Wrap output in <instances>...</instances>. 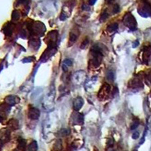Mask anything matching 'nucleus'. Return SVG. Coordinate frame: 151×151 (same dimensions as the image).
Segmentation results:
<instances>
[{
	"label": "nucleus",
	"mask_w": 151,
	"mask_h": 151,
	"mask_svg": "<svg viewBox=\"0 0 151 151\" xmlns=\"http://www.w3.org/2000/svg\"><path fill=\"white\" fill-rule=\"evenodd\" d=\"M21 13L19 10L15 9L12 12V21L14 22L19 21L21 17Z\"/></svg>",
	"instance_id": "nucleus-20"
},
{
	"label": "nucleus",
	"mask_w": 151,
	"mask_h": 151,
	"mask_svg": "<svg viewBox=\"0 0 151 151\" xmlns=\"http://www.w3.org/2000/svg\"><path fill=\"white\" fill-rule=\"evenodd\" d=\"M26 27L28 32L29 38L42 37L46 32V27L43 23L40 21L33 20L27 21L26 23Z\"/></svg>",
	"instance_id": "nucleus-2"
},
{
	"label": "nucleus",
	"mask_w": 151,
	"mask_h": 151,
	"mask_svg": "<svg viewBox=\"0 0 151 151\" xmlns=\"http://www.w3.org/2000/svg\"><path fill=\"white\" fill-rule=\"evenodd\" d=\"M89 55L88 68L90 70L99 68L101 65L104 56L102 48L98 45H94L90 49Z\"/></svg>",
	"instance_id": "nucleus-1"
},
{
	"label": "nucleus",
	"mask_w": 151,
	"mask_h": 151,
	"mask_svg": "<svg viewBox=\"0 0 151 151\" xmlns=\"http://www.w3.org/2000/svg\"><path fill=\"white\" fill-rule=\"evenodd\" d=\"M37 143L35 141H33L27 146L25 151H37Z\"/></svg>",
	"instance_id": "nucleus-21"
},
{
	"label": "nucleus",
	"mask_w": 151,
	"mask_h": 151,
	"mask_svg": "<svg viewBox=\"0 0 151 151\" xmlns=\"http://www.w3.org/2000/svg\"><path fill=\"white\" fill-rule=\"evenodd\" d=\"M139 121L137 120H135L132 123V124L131 125V129H135L136 128H137V127L139 126Z\"/></svg>",
	"instance_id": "nucleus-28"
},
{
	"label": "nucleus",
	"mask_w": 151,
	"mask_h": 151,
	"mask_svg": "<svg viewBox=\"0 0 151 151\" xmlns=\"http://www.w3.org/2000/svg\"><path fill=\"white\" fill-rule=\"evenodd\" d=\"M59 35V32L57 30H52L47 33L44 39L47 47H57Z\"/></svg>",
	"instance_id": "nucleus-3"
},
{
	"label": "nucleus",
	"mask_w": 151,
	"mask_h": 151,
	"mask_svg": "<svg viewBox=\"0 0 151 151\" xmlns=\"http://www.w3.org/2000/svg\"><path fill=\"white\" fill-rule=\"evenodd\" d=\"M20 101L21 99L18 96L14 95H8L4 99V103L11 107L19 104Z\"/></svg>",
	"instance_id": "nucleus-12"
},
{
	"label": "nucleus",
	"mask_w": 151,
	"mask_h": 151,
	"mask_svg": "<svg viewBox=\"0 0 151 151\" xmlns=\"http://www.w3.org/2000/svg\"><path fill=\"white\" fill-rule=\"evenodd\" d=\"M72 121L75 125H82L84 123L83 114L76 112L72 116Z\"/></svg>",
	"instance_id": "nucleus-11"
},
{
	"label": "nucleus",
	"mask_w": 151,
	"mask_h": 151,
	"mask_svg": "<svg viewBox=\"0 0 151 151\" xmlns=\"http://www.w3.org/2000/svg\"><path fill=\"white\" fill-rule=\"evenodd\" d=\"M29 38L28 41L29 47L34 51H37L38 50L41 45L40 38L37 37H31Z\"/></svg>",
	"instance_id": "nucleus-10"
},
{
	"label": "nucleus",
	"mask_w": 151,
	"mask_h": 151,
	"mask_svg": "<svg viewBox=\"0 0 151 151\" xmlns=\"http://www.w3.org/2000/svg\"><path fill=\"white\" fill-rule=\"evenodd\" d=\"M139 134L137 132H136L132 134V138L134 139H136L139 137Z\"/></svg>",
	"instance_id": "nucleus-30"
},
{
	"label": "nucleus",
	"mask_w": 151,
	"mask_h": 151,
	"mask_svg": "<svg viewBox=\"0 0 151 151\" xmlns=\"http://www.w3.org/2000/svg\"><path fill=\"white\" fill-rule=\"evenodd\" d=\"M63 64L67 66V67H71L73 65V61H72V60L69 59H66L64 60L63 61Z\"/></svg>",
	"instance_id": "nucleus-27"
},
{
	"label": "nucleus",
	"mask_w": 151,
	"mask_h": 151,
	"mask_svg": "<svg viewBox=\"0 0 151 151\" xmlns=\"http://www.w3.org/2000/svg\"><path fill=\"white\" fill-rule=\"evenodd\" d=\"M71 131L69 129H61L58 132L59 135L61 137L67 136L70 134Z\"/></svg>",
	"instance_id": "nucleus-23"
},
{
	"label": "nucleus",
	"mask_w": 151,
	"mask_h": 151,
	"mask_svg": "<svg viewBox=\"0 0 151 151\" xmlns=\"http://www.w3.org/2000/svg\"><path fill=\"white\" fill-rule=\"evenodd\" d=\"M129 86L132 89H137L142 87L143 84L140 76H137L131 80L129 82Z\"/></svg>",
	"instance_id": "nucleus-13"
},
{
	"label": "nucleus",
	"mask_w": 151,
	"mask_h": 151,
	"mask_svg": "<svg viewBox=\"0 0 151 151\" xmlns=\"http://www.w3.org/2000/svg\"><path fill=\"white\" fill-rule=\"evenodd\" d=\"M124 22L125 26L132 30H134L137 27V22L134 16L130 13L126 14L124 17Z\"/></svg>",
	"instance_id": "nucleus-7"
},
{
	"label": "nucleus",
	"mask_w": 151,
	"mask_h": 151,
	"mask_svg": "<svg viewBox=\"0 0 151 151\" xmlns=\"http://www.w3.org/2000/svg\"><path fill=\"white\" fill-rule=\"evenodd\" d=\"M2 135H1V143L6 142H8L10 139V130L9 129L5 130L1 132Z\"/></svg>",
	"instance_id": "nucleus-19"
},
{
	"label": "nucleus",
	"mask_w": 151,
	"mask_h": 151,
	"mask_svg": "<svg viewBox=\"0 0 151 151\" xmlns=\"http://www.w3.org/2000/svg\"><path fill=\"white\" fill-rule=\"evenodd\" d=\"M16 27V25L13 22H8L4 24L1 31L6 37L10 38L13 35Z\"/></svg>",
	"instance_id": "nucleus-6"
},
{
	"label": "nucleus",
	"mask_w": 151,
	"mask_h": 151,
	"mask_svg": "<svg viewBox=\"0 0 151 151\" xmlns=\"http://www.w3.org/2000/svg\"><path fill=\"white\" fill-rule=\"evenodd\" d=\"M106 151H117L113 148V146H107Z\"/></svg>",
	"instance_id": "nucleus-33"
},
{
	"label": "nucleus",
	"mask_w": 151,
	"mask_h": 151,
	"mask_svg": "<svg viewBox=\"0 0 151 151\" xmlns=\"http://www.w3.org/2000/svg\"><path fill=\"white\" fill-rule=\"evenodd\" d=\"M57 51V47H47L40 56V63H45L47 62L51 57L56 54Z\"/></svg>",
	"instance_id": "nucleus-5"
},
{
	"label": "nucleus",
	"mask_w": 151,
	"mask_h": 151,
	"mask_svg": "<svg viewBox=\"0 0 151 151\" xmlns=\"http://www.w3.org/2000/svg\"><path fill=\"white\" fill-rule=\"evenodd\" d=\"M54 150L55 151H61L63 148L62 142L61 139H58L56 141L53 146Z\"/></svg>",
	"instance_id": "nucleus-22"
},
{
	"label": "nucleus",
	"mask_w": 151,
	"mask_h": 151,
	"mask_svg": "<svg viewBox=\"0 0 151 151\" xmlns=\"http://www.w3.org/2000/svg\"><path fill=\"white\" fill-rule=\"evenodd\" d=\"M27 141L23 138H21V137L18 138V149L19 150H21V151H25L27 147Z\"/></svg>",
	"instance_id": "nucleus-18"
},
{
	"label": "nucleus",
	"mask_w": 151,
	"mask_h": 151,
	"mask_svg": "<svg viewBox=\"0 0 151 151\" xmlns=\"http://www.w3.org/2000/svg\"><path fill=\"white\" fill-rule=\"evenodd\" d=\"M62 69L64 72H67L68 71V67L67 66L63 64L62 65Z\"/></svg>",
	"instance_id": "nucleus-31"
},
{
	"label": "nucleus",
	"mask_w": 151,
	"mask_h": 151,
	"mask_svg": "<svg viewBox=\"0 0 151 151\" xmlns=\"http://www.w3.org/2000/svg\"><path fill=\"white\" fill-rule=\"evenodd\" d=\"M142 60L145 64H148L151 60V46L150 45L144 46L141 51Z\"/></svg>",
	"instance_id": "nucleus-8"
},
{
	"label": "nucleus",
	"mask_w": 151,
	"mask_h": 151,
	"mask_svg": "<svg viewBox=\"0 0 151 151\" xmlns=\"http://www.w3.org/2000/svg\"><path fill=\"white\" fill-rule=\"evenodd\" d=\"M35 56H28V57H25L22 60V62L23 63H32L33 61H35Z\"/></svg>",
	"instance_id": "nucleus-24"
},
{
	"label": "nucleus",
	"mask_w": 151,
	"mask_h": 151,
	"mask_svg": "<svg viewBox=\"0 0 151 151\" xmlns=\"http://www.w3.org/2000/svg\"><path fill=\"white\" fill-rule=\"evenodd\" d=\"M89 43V39L87 37H86L83 40V41L81 43V45H80V48L81 49L84 50L86 48L87 46L88 45Z\"/></svg>",
	"instance_id": "nucleus-25"
},
{
	"label": "nucleus",
	"mask_w": 151,
	"mask_h": 151,
	"mask_svg": "<svg viewBox=\"0 0 151 151\" xmlns=\"http://www.w3.org/2000/svg\"><path fill=\"white\" fill-rule=\"evenodd\" d=\"M79 29L76 28H73L71 30L69 33V40L68 41V47L73 46L78 39L80 35Z\"/></svg>",
	"instance_id": "nucleus-9"
},
{
	"label": "nucleus",
	"mask_w": 151,
	"mask_h": 151,
	"mask_svg": "<svg viewBox=\"0 0 151 151\" xmlns=\"http://www.w3.org/2000/svg\"><path fill=\"white\" fill-rule=\"evenodd\" d=\"M40 116L39 109L35 107H31L29 109L28 117L32 120H37Z\"/></svg>",
	"instance_id": "nucleus-14"
},
{
	"label": "nucleus",
	"mask_w": 151,
	"mask_h": 151,
	"mask_svg": "<svg viewBox=\"0 0 151 151\" xmlns=\"http://www.w3.org/2000/svg\"><path fill=\"white\" fill-rule=\"evenodd\" d=\"M86 74L83 71L78 70L76 72L73 76L74 81L78 83H81L84 81Z\"/></svg>",
	"instance_id": "nucleus-16"
},
{
	"label": "nucleus",
	"mask_w": 151,
	"mask_h": 151,
	"mask_svg": "<svg viewBox=\"0 0 151 151\" xmlns=\"http://www.w3.org/2000/svg\"><path fill=\"white\" fill-rule=\"evenodd\" d=\"M111 87L109 84L104 83L99 89L98 93V98L100 101H105L109 97Z\"/></svg>",
	"instance_id": "nucleus-4"
},
{
	"label": "nucleus",
	"mask_w": 151,
	"mask_h": 151,
	"mask_svg": "<svg viewBox=\"0 0 151 151\" xmlns=\"http://www.w3.org/2000/svg\"><path fill=\"white\" fill-rule=\"evenodd\" d=\"M144 78H145L146 82L151 86V70H149L145 74Z\"/></svg>",
	"instance_id": "nucleus-26"
},
{
	"label": "nucleus",
	"mask_w": 151,
	"mask_h": 151,
	"mask_svg": "<svg viewBox=\"0 0 151 151\" xmlns=\"http://www.w3.org/2000/svg\"><path fill=\"white\" fill-rule=\"evenodd\" d=\"M67 16H66L64 13L61 12V13L60 14L59 18H60V20L61 21H65L66 19H67Z\"/></svg>",
	"instance_id": "nucleus-29"
},
{
	"label": "nucleus",
	"mask_w": 151,
	"mask_h": 151,
	"mask_svg": "<svg viewBox=\"0 0 151 151\" xmlns=\"http://www.w3.org/2000/svg\"><path fill=\"white\" fill-rule=\"evenodd\" d=\"M96 1H88V3H89V5H91V6H93V5H94L95 4V2H96Z\"/></svg>",
	"instance_id": "nucleus-34"
},
{
	"label": "nucleus",
	"mask_w": 151,
	"mask_h": 151,
	"mask_svg": "<svg viewBox=\"0 0 151 151\" xmlns=\"http://www.w3.org/2000/svg\"><path fill=\"white\" fill-rule=\"evenodd\" d=\"M84 100L81 96H77L73 100V109L76 112L79 111L84 104Z\"/></svg>",
	"instance_id": "nucleus-15"
},
{
	"label": "nucleus",
	"mask_w": 151,
	"mask_h": 151,
	"mask_svg": "<svg viewBox=\"0 0 151 151\" xmlns=\"http://www.w3.org/2000/svg\"><path fill=\"white\" fill-rule=\"evenodd\" d=\"M82 8L83 10H84V11H88L89 10V7L87 6L86 4H83L82 6Z\"/></svg>",
	"instance_id": "nucleus-32"
},
{
	"label": "nucleus",
	"mask_w": 151,
	"mask_h": 151,
	"mask_svg": "<svg viewBox=\"0 0 151 151\" xmlns=\"http://www.w3.org/2000/svg\"><path fill=\"white\" fill-rule=\"evenodd\" d=\"M7 126L9 130H16L19 129V122L16 119H11L7 123Z\"/></svg>",
	"instance_id": "nucleus-17"
}]
</instances>
